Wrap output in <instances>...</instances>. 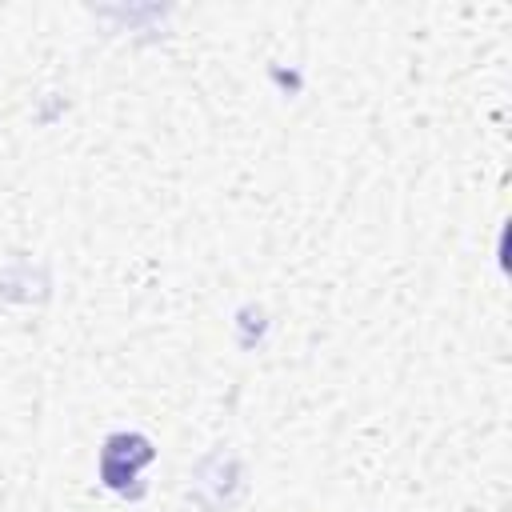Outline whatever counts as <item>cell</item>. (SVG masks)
Instances as JSON below:
<instances>
[{
    "instance_id": "6da1fadb",
    "label": "cell",
    "mask_w": 512,
    "mask_h": 512,
    "mask_svg": "<svg viewBox=\"0 0 512 512\" xmlns=\"http://www.w3.org/2000/svg\"><path fill=\"white\" fill-rule=\"evenodd\" d=\"M148 460H152V444H148L144 436H136V432H116V436L104 440V452H100V476H104L108 488L124 492L128 480H132Z\"/></svg>"
}]
</instances>
